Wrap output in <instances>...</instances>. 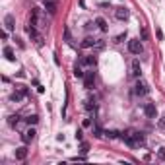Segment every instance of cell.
Masks as SVG:
<instances>
[{"label": "cell", "mask_w": 165, "mask_h": 165, "mask_svg": "<svg viewBox=\"0 0 165 165\" xmlns=\"http://www.w3.org/2000/svg\"><path fill=\"white\" fill-rule=\"evenodd\" d=\"M25 31H27V35L31 37V41H35V45H37V47H43V35L37 31L35 25H31V24H29V25L25 27Z\"/></svg>", "instance_id": "1"}, {"label": "cell", "mask_w": 165, "mask_h": 165, "mask_svg": "<svg viewBox=\"0 0 165 165\" xmlns=\"http://www.w3.org/2000/svg\"><path fill=\"white\" fill-rule=\"evenodd\" d=\"M29 24L35 25V27H47L45 21H43V18H41V10H39V8H33V10H31V19H29Z\"/></svg>", "instance_id": "2"}, {"label": "cell", "mask_w": 165, "mask_h": 165, "mask_svg": "<svg viewBox=\"0 0 165 165\" xmlns=\"http://www.w3.org/2000/svg\"><path fill=\"white\" fill-rule=\"evenodd\" d=\"M128 51L132 54H142V52H144V47H142V43L138 39H130L128 41Z\"/></svg>", "instance_id": "3"}, {"label": "cell", "mask_w": 165, "mask_h": 165, "mask_svg": "<svg viewBox=\"0 0 165 165\" xmlns=\"http://www.w3.org/2000/svg\"><path fill=\"white\" fill-rule=\"evenodd\" d=\"M134 93H136V95H140V97H142V95H148V93H150L148 84H146V82H142V80H140V82H136V85H134Z\"/></svg>", "instance_id": "4"}, {"label": "cell", "mask_w": 165, "mask_h": 165, "mask_svg": "<svg viewBox=\"0 0 165 165\" xmlns=\"http://www.w3.org/2000/svg\"><path fill=\"white\" fill-rule=\"evenodd\" d=\"M144 113H146L148 118H156V117H157V109H156V105H153V103H146V105H144Z\"/></svg>", "instance_id": "5"}, {"label": "cell", "mask_w": 165, "mask_h": 165, "mask_svg": "<svg viewBox=\"0 0 165 165\" xmlns=\"http://www.w3.org/2000/svg\"><path fill=\"white\" fill-rule=\"evenodd\" d=\"M35 134H37V132L33 130V128H27L24 134H21V140H24V144H31V142L35 140Z\"/></svg>", "instance_id": "6"}, {"label": "cell", "mask_w": 165, "mask_h": 165, "mask_svg": "<svg viewBox=\"0 0 165 165\" xmlns=\"http://www.w3.org/2000/svg\"><path fill=\"white\" fill-rule=\"evenodd\" d=\"M4 25H6L8 31H14V29H16V19H14L12 14H6V16H4Z\"/></svg>", "instance_id": "7"}, {"label": "cell", "mask_w": 165, "mask_h": 165, "mask_svg": "<svg viewBox=\"0 0 165 165\" xmlns=\"http://www.w3.org/2000/svg\"><path fill=\"white\" fill-rule=\"evenodd\" d=\"M84 84H85V90H91V87H93V84H95L93 72H87V74L84 76Z\"/></svg>", "instance_id": "8"}, {"label": "cell", "mask_w": 165, "mask_h": 165, "mask_svg": "<svg viewBox=\"0 0 165 165\" xmlns=\"http://www.w3.org/2000/svg\"><path fill=\"white\" fill-rule=\"evenodd\" d=\"M57 8H58L57 0H45V10L49 14H54V12H57Z\"/></svg>", "instance_id": "9"}, {"label": "cell", "mask_w": 165, "mask_h": 165, "mask_svg": "<svg viewBox=\"0 0 165 165\" xmlns=\"http://www.w3.org/2000/svg\"><path fill=\"white\" fill-rule=\"evenodd\" d=\"M25 157H27V148H25V146L16 148V159H18V161H24Z\"/></svg>", "instance_id": "10"}, {"label": "cell", "mask_w": 165, "mask_h": 165, "mask_svg": "<svg viewBox=\"0 0 165 165\" xmlns=\"http://www.w3.org/2000/svg\"><path fill=\"white\" fill-rule=\"evenodd\" d=\"M80 64H85V66H95V64H97V58H95V57H80Z\"/></svg>", "instance_id": "11"}, {"label": "cell", "mask_w": 165, "mask_h": 165, "mask_svg": "<svg viewBox=\"0 0 165 165\" xmlns=\"http://www.w3.org/2000/svg\"><path fill=\"white\" fill-rule=\"evenodd\" d=\"M97 43H99V41L93 39V37H85V39L82 41V47H84V49H90V47H95Z\"/></svg>", "instance_id": "12"}, {"label": "cell", "mask_w": 165, "mask_h": 165, "mask_svg": "<svg viewBox=\"0 0 165 165\" xmlns=\"http://www.w3.org/2000/svg\"><path fill=\"white\" fill-rule=\"evenodd\" d=\"M25 97V93L21 91V90H16L12 95H10V101H14V103H18V101H21V99Z\"/></svg>", "instance_id": "13"}, {"label": "cell", "mask_w": 165, "mask_h": 165, "mask_svg": "<svg viewBox=\"0 0 165 165\" xmlns=\"http://www.w3.org/2000/svg\"><path fill=\"white\" fill-rule=\"evenodd\" d=\"M19 123H21V120H19V115H10V117H8V124L12 126V128H18Z\"/></svg>", "instance_id": "14"}, {"label": "cell", "mask_w": 165, "mask_h": 165, "mask_svg": "<svg viewBox=\"0 0 165 165\" xmlns=\"http://www.w3.org/2000/svg\"><path fill=\"white\" fill-rule=\"evenodd\" d=\"M115 16H117V19H126L128 18V10L126 8H117L115 10Z\"/></svg>", "instance_id": "15"}, {"label": "cell", "mask_w": 165, "mask_h": 165, "mask_svg": "<svg viewBox=\"0 0 165 165\" xmlns=\"http://www.w3.org/2000/svg\"><path fill=\"white\" fill-rule=\"evenodd\" d=\"M4 57L10 60V62H14L16 60V57H14V51H12V47H4Z\"/></svg>", "instance_id": "16"}, {"label": "cell", "mask_w": 165, "mask_h": 165, "mask_svg": "<svg viewBox=\"0 0 165 165\" xmlns=\"http://www.w3.org/2000/svg\"><path fill=\"white\" fill-rule=\"evenodd\" d=\"M84 107L91 113V111H95V101H93L91 97H87V99H85V103H84Z\"/></svg>", "instance_id": "17"}, {"label": "cell", "mask_w": 165, "mask_h": 165, "mask_svg": "<svg viewBox=\"0 0 165 165\" xmlns=\"http://www.w3.org/2000/svg\"><path fill=\"white\" fill-rule=\"evenodd\" d=\"M95 24H97V27L101 29V31H107V29H109V25H107V21H105L103 18H97V19H95Z\"/></svg>", "instance_id": "18"}, {"label": "cell", "mask_w": 165, "mask_h": 165, "mask_svg": "<svg viewBox=\"0 0 165 165\" xmlns=\"http://www.w3.org/2000/svg\"><path fill=\"white\" fill-rule=\"evenodd\" d=\"M140 60H132V76H140Z\"/></svg>", "instance_id": "19"}, {"label": "cell", "mask_w": 165, "mask_h": 165, "mask_svg": "<svg viewBox=\"0 0 165 165\" xmlns=\"http://www.w3.org/2000/svg\"><path fill=\"white\" fill-rule=\"evenodd\" d=\"M25 123L27 124H37L39 123V117L37 115H29V117H25Z\"/></svg>", "instance_id": "20"}, {"label": "cell", "mask_w": 165, "mask_h": 165, "mask_svg": "<svg viewBox=\"0 0 165 165\" xmlns=\"http://www.w3.org/2000/svg\"><path fill=\"white\" fill-rule=\"evenodd\" d=\"M74 76H76V78H84V76H85L84 70L80 68V64H76V66H74Z\"/></svg>", "instance_id": "21"}, {"label": "cell", "mask_w": 165, "mask_h": 165, "mask_svg": "<svg viewBox=\"0 0 165 165\" xmlns=\"http://www.w3.org/2000/svg\"><path fill=\"white\" fill-rule=\"evenodd\" d=\"M157 159H161V161H165V148H161V150L157 151Z\"/></svg>", "instance_id": "22"}, {"label": "cell", "mask_w": 165, "mask_h": 165, "mask_svg": "<svg viewBox=\"0 0 165 165\" xmlns=\"http://www.w3.org/2000/svg\"><path fill=\"white\" fill-rule=\"evenodd\" d=\"M93 132H95V136H97V138H101V136H103V130L99 128V126H93Z\"/></svg>", "instance_id": "23"}, {"label": "cell", "mask_w": 165, "mask_h": 165, "mask_svg": "<svg viewBox=\"0 0 165 165\" xmlns=\"http://www.w3.org/2000/svg\"><path fill=\"white\" fill-rule=\"evenodd\" d=\"M124 39H126V33H120V35H118V37L115 39V43H123Z\"/></svg>", "instance_id": "24"}, {"label": "cell", "mask_w": 165, "mask_h": 165, "mask_svg": "<svg viewBox=\"0 0 165 165\" xmlns=\"http://www.w3.org/2000/svg\"><path fill=\"white\" fill-rule=\"evenodd\" d=\"M87 150H90V144H85V142H84V144H82V153H87Z\"/></svg>", "instance_id": "25"}, {"label": "cell", "mask_w": 165, "mask_h": 165, "mask_svg": "<svg viewBox=\"0 0 165 165\" xmlns=\"http://www.w3.org/2000/svg\"><path fill=\"white\" fill-rule=\"evenodd\" d=\"M159 126L165 130V117H161V118H159Z\"/></svg>", "instance_id": "26"}]
</instances>
